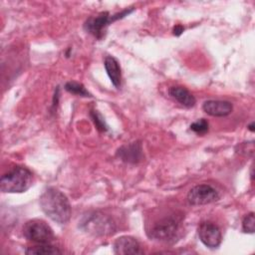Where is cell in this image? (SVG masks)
Listing matches in <instances>:
<instances>
[{"mask_svg":"<svg viewBox=\"0 0 255 255\" xmlns=\"http://www.w3.org/2000/svg\"><path fill=\"white\" fill-rule=\"evenodd\" d=\"M200 241L208 248H217L222 241V234L217 225L212 222H202L197 229Z\"/></svg>","mask_w":255,"mask_h":255,"instance_id":"7","label":"cell"},{"mask_svg":"<svg viewBox=\"0 0 255 255\" xmlns=\"http://www.w3.org/2000/svg\"><path fill=\"white\" fill-rule=\"evenodd\" d=\"M65 90L67 92H69L70 94L73 95H77L80 97H88L91 98L92 95L88 92V90L85 88V86L81 83L78 82H74V81H70L68 83L65 84Z\"/></svg>","mask_w":255,"mask_h":255,"instance_id":"15","label":"cell"},{"mask_svg":"<svg viewBox=\"0 0 255 255\" xmlns=\"http://www.w3.org/2000/svg\"><path fill=\"white\" fill-rule=\"evenodd\" d=\"M219 198L218 191L209 184H198L193 186L187 193V201L191 205H205Z\"/></svg>","mask_w":255,"mask_h":255,"instance_id":"6","label":"cell"},{"mask_svg":"<svg viewBox=\"0 0 255 255\" xmlns=\"http://www.w3.org/2000/svg\"><path fill=\"white\" fill-rule=\"evenodd\" d=\"M40 206L43 212L53 221L65 224L71 217V205L67 196L57 188L46 189L40 197Z\"/></svg>","mask_w":255,"mask_h":255,"instance_id":"1","label":"cell"},{"mask_svg":"<svg viewBox=\"0 0 255 255\" xmlns=\"http://www.w3.org/2000/svg\"><path fill=\"white\" fill-rule=\"evenodd\" d=\"M181 220L177 216H168L160 219L148 231V236L152 239L169 242L175 240L179 232Z\"/></svg>","mask_w":255,"mask_h":255,"instance_id":"4","label":"cell"},{"mask_svg":"<svg viewBox=\"0 0 255 255\" xmlns=\"http://www.w3.org/2000/svg\"><path fill=\"white\" fill-rule=\"evenodd\" d=\"M26 254L32 255V254H36V255H56V254H61L62 251L56 247L51 245L50 243H44V244H39V245H35L32 247H28L25 251Z\"/></svg>","mask_w":255,"mask_h":255,"instance_id":"14","label":"cell"},{"mask_svg":"<svg viewBox=\"0 0 255 255\" xmlns=\"http://www.w3.org/2000/svg\"><path fill=\"white\" fill-rule=\"evenodd\" d=\"M81 228L91 234L103 236L113 234L116 230V225L111 217L97 211L84 216L81 221Z\"/></svg>","mask_w":255,"mask_h":255,"instance_id":"3","label":"cell"},{"mask_svg":"<svg viewBox=\"0 0 255 255\" xmlns=\"http://www.w3.org/2000/svg\"><path fill=\"white\" fill-rule=\"evenodd\" d=\"M183 31H184V28H183L181 25H176V26L173 28V30H172L174 36H180Z\"/></svg>","mask_w":255,"mask_h":255,"instance_id":"19","label":"cell"},{"mask_svg":"<svg viewBox=\"0 0 255 255\" xmlns=\"http://www.w3.org/2000/svg\"><path fill=\"white\" fill-rule=\"evenodd\" d=\"M111 23H113L112 15H110L109 12H102L87 19L84 24V29L97 39H102L105 35L106 28Z\"/></svg>","mask_w":255,"mask_h":255,"instance_id":"8","label":"cell"},{"mask_svg":"<svg viewBox=\"0 0 255 255\" xmlns=\"http://www.w3.org/2000/svg\"><path fill=\"white\" fill-rule=\"evenodd\" d=\"M168 94L172 99L177 101L185 108H192L196 103V99L194 98V96L186 88L181 86L170 87L168 90Z\"/></svg>","mask_w":255,"mask_h":255,"instance_id":"13","label":"cell"},{"mask_svg":"<svg viewBox=\"0 0 255 255\" xmlns=\"http://www.w3.org/2000/svg\"><path fill=\"white\" fill-rule=\"evenodd\" d=\"M26 239L38 243H51L54 240V232L48 223L42 219H31L27 221L22 229Z\"/></svg>","mask_w":255,"mask_h":255,"instance_id":"5","label":"cell"},{"mask_svg":"<svg viewBox=\"0 0 255 255\" xmlns=\"http://www.w3.org/2000/svg\"><path fill=\"white\" fill-rule=\"evenodd\" d=\"M208 128H209L208 122L204 119H200L190 125V129L197 134H204L205 132L208 131Z\"/></svg>","mask_w":255,"mask_h":255,"instance_id":"18","label":"cell"},{"mask_svg":"<svg viewBox=\"0 0 255 255\" xmlns=\"http://www.w3.org/2000/svg\"><path fill=\"white\" fill-rule=\"evenodd\" d=\"M242 230L245 233H254L255 231V218L254 212L248 213L242 221Z\"/></svg>","mask_w":255,"mask_h":255,"instance_id":"17","label":"cell"},{"mask_svg":"<svg viewBox=\"0 0 255 255\" xmlns=\"http://www.w3.org/2000/svg\"><path fill=\"white\" fill-rule=\"evenodd\" d=\"M90 116L92 118L93 123L95 124L96 128L100 130V131H107L108 130V126L103 118V116L96 110H92L90 113Z\"/></svg>","mask_w":255,"mask_h":255,"instance_id":"16","label":"cell"},{"mask_svg":"<svg viewBox=\"0 0 255 255\" xmlns=\"http://www.w3.org/2000/svg\"><path fill=\"white\" fill-rule=\"evenodd\" d=\"M104 66L112 84L119 89L122 84V70L119 61L113 56H107L104 61Z\"/></svg>","mask_w":255,"mask_h":255,"instance_id":"12","label":"cell"},{"mask_svg":"<svg viewBox=\"0 0 255 255\" xmlns=\"http://www.w3.org/2000/svg\"><path fill=\"white\" fill-rule=\"evenodd\" d=\"M247 128H248V129H249L250 131H252V132H253V131H254V122H252V123H251Z\"/></svg>","mask_w":255,"mask_h":255,"instance_id":"20","label":"cell"},{"mask_svg":"<svg viewBox=\"0 0 255 255\" xmlns=\"http://www.w3.org/2000/svg\"><path fill=\"white\" fill-rule=\"evenodd\" d=\"M33 182L32 172L24 166H15L0 178L2 192L21 193L28 190Z\"/></svg>","mask_w":255,"mask_h":255,"instance_id":"2","label":"cell"},{"mask_svg":"<svg viewBox=\"0 0 255 255\" xmlns=\"http://www.w3.org/2000/svg\"><path fill=\"white\" fill-rule=\"evenodd\" d=\"M202 110L211 117H226L232 113L233 106L228 101L209 100L204 102Z\"/></svg>","mask_w":255,"mask_h":255,"instance_id":"10","label":"cell"},{"mask_svg":"<svg viewBox=\"0 0 255 255\" xmlns=\"http://www.w3.org/2000/svg\"><path fill=\"white\" fill-rule=\"evenodd\" d=\"M118 156L128 163H136L142 157V148L139 141H134L127 145H123L118 149Z\"/></svg>","mask_w":255,"mask_h":255,"instance_id":"11","label":"cell"},{"mask_svg":"<svg viewBox=\"0 0 255 255\" xmlns=\"http://www.w3.org/2000/svg\"><path fill=\"white\" fill-rule=\"evenodd\" d=\"M114 252L120 255L142 254L139 242L131 236H121L114 242Z\"/></svg>","mask_w":255,"mask_h":255,"instance_id":"9","label":"cell"}]
</instances>
